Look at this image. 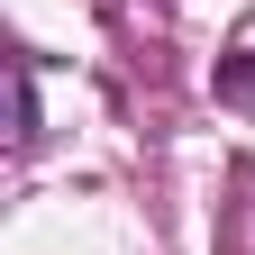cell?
<instances>
[{"label":"cell","mask_w":255,"mask_h":255,"mask_svg":"<svg viewBox=\"0 0 255 255\" xmlns=\"http://www.w3.org/2000/svg\"><path fill=\"white\" fill-rule=\"evenodd\" d=\"M9 137H18V146L37 137V73H27V55L9 64Z\"/></svg>","instance_id":"6da1fadb"}]
</instances>
